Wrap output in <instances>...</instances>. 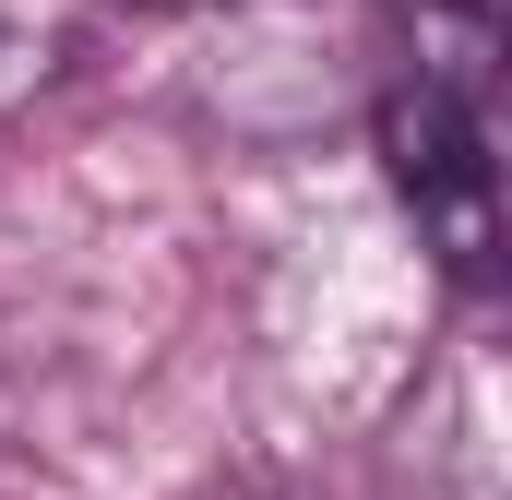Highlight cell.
<instances>
[{"label":"cell","instance_id":"obj_1","mask_svg":"<svg viewBox=\"0 0 512 500\" xmlns=\"http://www.w3.org/2000/svg\"><path fill=\"white\" fill-rule=\"evenodd\" d=\"M382 179L417 215V250H441L453 286H501V167H489V108L405 72L382 96Z\"/></svg>","mask_w":512,"mask_h":500},{"label":"cell","instance_id":"obj_3","mask_svg":"<svg viewBox=\"0 0 512 500\" xmlns=\"http://www.w3.org/2000/svg\"><path fill=\"white\" fill-rule=\"evenodd\" d=\"M155 12H167V0H155Z\"/></svg>","mask_w":512,"mask_h":500},{"label":"cell","instance_id":"obj_2","mask_svg":"<svg viewBox=\"0 0 512 500\" xmlns=\"http://www.w3.org/2000/svg\"><path fill=\"white\" fill-rule=\"evenodd\" d=\"M60 48H72V12L60 0H0V120L60 72Z\"/></svg>","mask_w":512,"mask_h":500}]
</instances>
